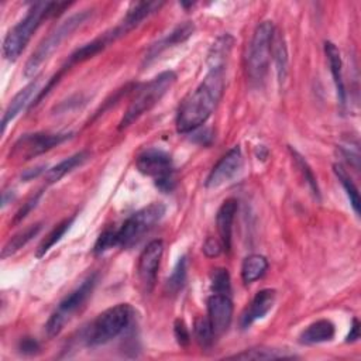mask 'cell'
<instances>
[{"label":"cell","instance_id":"ba28073f","mask_svg":"<svg viewBox=\"0 0 361 361\" xmlns=\"http://www.w3.org/2000/svg\"><path fill=\"white\" fill-rule=\"evenodd\" d=\"M165 210L166 207L162 203H151L127 217L120 228H116L117 247H128L137 241L164 217Z\"/></svg>","mask_w":361,"mask_h":361},{"label":"cell","instance_id":"1f68e13d","mask_svg":"<svg viewBox=\"0 0 361 361\" xmlns=\"http://www.w3.org/2000/svg\"><path fill=\"white\" fill-rule=\"evenodd\" d=\"M212 289L213 293H223L228 295L231 292V283H230V274L226 268H216L212 274Z\"/></svg>","mask_w":361,"mask_h":361},{"label":"cell","instance_id":"ac0fdd59","mask_svg":"<svg viewBox=\"0 0 361 361\" xmlns=\"http://www.w3.org/2000/svg\"><path fill=\"white\" fill-rule=\"evenodd\" d=\"M38 85H39V79L34 78V80H31L27 86H24L21 90H18V93L14 94V97L11 99V102L8 103L7 109L3 113V118H1V131H6V127L10 121H13L23 109H25V106L30 103V100L32 99L34 93L39 92L38 90Z\"/></svg>","mask_w":361,"mask_h":361},{"label":"cell","instance_id":"d4e9b609","mask_svg":"<svg viewBox=\"0 0 361 361\" xmlns=\"http://www.w3.org/2000/svg\"><path fill=\"white\" fill-rule=\"evenodd\" d=\"M42 226L41 223H35L31 224L28 227H25L24 230L16 233L11 238H8V241L4 244L3 250H1V258H7L13 254H16L18 250H21L27 243H30L39 231H41Z\"/></svg>","mask_w":361,"mask_h":361},{"label":"cell","instance_id":"d590c367","mask_svg":"<svg viewBox=\"0 0 361 361\" xmlns=\"http://www.w3.org/2000/svg\"><path fill=\"white\" fill-rule=\"evenodd\" d=\"M18 351L21 354H25V355H32V354L39 351V344H38V341L35 338L24 337L18 343Z\"/></svg>","mask_w":361,"mask_h":361},{"label":"cell","instance_id":"836d02e7","mask_svg":"<svg viewBox=\"0 0 361 361\" xmlns=\"http://www.w3.org/2000/svg\"><path fill=\"white\" fill-rule=\"evenodd\" d=\"M41 196H42V190H38L37 193H34L32 196H30V197L25 200V203H23V206H21V207L17 210V213L14 214L13 223L17 224V223L23 221V220L28 216V213L38 204Z\"/></svg>","mask_w":361,"mask_h":361},{"label":"cell","instance_id":"30bf717a","mask_svg":"<svg viewBox=\"0 0 361 361\" xmlns=\"http://www.w3.org/2000/svg\"><path fill=\"white\" fill-rule=\"evenodd\" d=\"M164 254V243L162 240H154L147 244L138 258L137 274L138 281L144 289V292L149 293L157 281V272L159 268V262Z\"/></svg>","mask_w":361,"mask_h":361},{"label":"cell","instance_id":"484cf974","mask_svg":"<svg viewBox=\"0 0 361 361\" xmlns=\"http://www.w3.org/2000/svg\"><path fill=\"white\" fill-rule=\"evenodd\" d=\"M268 269V261L264 255L251 254L248 255L241 265V278L245 285L259 279Z\"/></svg>","mask_w":361,"mask_h":361},{"label":"cell","instance_id":"8fae6325","mask_svg":"<svg viewBox=\"0 0 361 361\" xmlns=\"http://www.w3.org/2000/svg\"><path fill=\"white\" fill-rule=\"evenodd\" d=\"M137 169L147 176L154 178V180L175 173L172 157L158 148H148L142 151L135 159Z\"/></svg>","mask_w":361,"mask_h":361},{"label":"cell","instance_id":"4dcf8cb0","mask_svg":"<svg viewBox=\"0 0 361 361\" xmlns=\"http://www.w3.org/2000/svg\"><path fill=\"white\" fill-rule=\"evenodd\" d=\"M185 281H186V257L182 255L178 259L176 265L173 267V271L166 281V286L172 293H176L179 289L183 288Z\"/></svg>","mask_w":361,"mask_h":361},{"label":"cell","instance_id":"7402d4cb","mask_svg":"<svg viewBox=\"0 0 361 361\" xmlns=\"http://www.w3.org/2000/svg\"><path fill=\"white\" fill-rule=\"evenodd\" d=\"M233 44H234V39L228 34H224V35L219 37L213 42V45H212V48L207 54V66H209V69L224 68L226 59L228 58V55L231 52Z\"/></svg>","mask_w":361,"mask_h":361},{"label":"cell","instance_id":"5bb4252c","mask_svg":"<svg viewBox=\"0 0 361 361\" xmlns=\"http://www.w3.org/2000/svg\"><path fill=\"white\" fill-rule=\"evenodd\" d=\"M164 6L162 1H137L133 3L131 7L127 10L121 23L113 28L116 38L127 34L133 28H135L142 20L149 17L152 13L158 11Z\"/></svg>","mask_w":361,"mask_h":361},{"label":"cell","instance_id":"d6986e66","mask_svg":"<svg viewBox=\"0 0 361 361\" xmlns=\"http://www.w3.org/2000/svg\"><path fill=\"white\" fill-rule=\"evenodd\" d=\"M324 52H326L329 66H330V72H331V76H333V82H334V86H336L337 100L341 106H345L347 94H345V86H344V80H343V62H341L340 51L333 42L326 41L324 42Z\"/></svg>","mask_w":361,"mask_h":361},{"label":"cell","instance_id":"4fadbf2b","mask_svg":"<svg viewBox=\"0 0 361 361\" xmlns=\"http://www.w3.org/2000/svg\"><path fill=\"white\" fill-rule=\"evenodd\" d=\"M207 319L216 337L224 334L233 320V302L228 295L213 293L207 299Z\"/></svg>","mask_w":361,"mask_h":361},{"label":"cell","instance_id":"5b68a950","mask_svg":"<svg viewBox=\"0 0 361 361\" xmlns=\"http://www.w3.org/2000/svg\"><path fill=\"white\" fill-rule=\"evenodd\" d=\"M90 16V10H82L79 13H75L61 21L35 48V51L31 54L28 61L24 66V76L25 78H35L44 62H47L51 55L59 48L62 41L68 38L78 27H80Z\"/></svg>","mask_w":361,"mask_h":361},{"label":"cell","instance_id":"f35d334b","mask_svg":"<svg viewBox=\"0 0 361 361\" xmlns=\"http://www.w3.org/2000/svg\"><path fill=\"white\" fill-rule=\"evenodd\" d=\"M45 171V165H39V166H35V168H30V169H25L21 175V178L24 180H31L32 178H37L38 175H41L42 172Z\"/></svg>","mask_w":361,"mask_h":361},{"label":"cell","instance_id":"4316f807","mask_svg":"<svg viewBox=\"0 0 361 361\" xmlns=\"http://www.w3.org/2000/svg\"><path fill=\"white\" fill-rule=\"evenodd\" d=\"M333 171L338 179V182L341 183V186L344 188L347 196H348V200H350V204L354 210V213L358 216L360 214V195H358V189L357 186L354 185L351 176L348 175V172L344 169V166L341 164H334L333 165Z\"/></svg>","mask_w":361,"mask_h":361},{"label":"cell","instance_id":"6da1fadb","mask_svg":"<svg viewBox=\"0 0 361 361\" xmlns=\"http://www.w3.org/2000/svg\"><path fill=\"white\" fill-rule=\"evenodd\" d=\"M224 92V68L209 69L203 80L180 103L176 113V130L189 134L197 130L214 111Z\"/></svg>","mask_w":361,"mask_h":361},{"label":"cell","instance_id":"52a82bcc","mask_svg":"<svg viewBox=\"0 0 361 361\" xmlns=\"http://www.w3.org/2000/svg\"><path fill=\"white\" fill-rule=\"evenodd\" d=\"M97 282V274L89 275L86 279L82 281L79 286H76L69 295H66L55 310L51 313L49 319L45 323V333L48 337L58 336L65 324L73 317V314L83 306L87 298L92 295Z\"/></svg>","mask_w":361,"mask_h":361},{"label":"cell","instance_id":"277c9868","mask_svg":"<svg viewBox=\"0 0 361 361\" xmlns=\"http://www.w3.org/2000/svg\"><path fill=\"white\" fill-rule=\"evenodd\" d=\"M131 319L133 307L128 303H118L106 309L85 329V344L89 347L107 344L130 326Z\"/></svg>","mask_w":361,"mask_h":361},{"label":"cell","instance_id":"74e56055","mask_svg":"<svg viewBox=\"0 0 361 361\" xmlns=\"http://www.w3.org/2000/svg\"><path fill=\"white\" fill-rule=\"evenodd\" d=\"M358 338H360V322L354 317V319H353V324H351V327H350V333L347 334L345 341H347V343H354V341H357Z\"/></svg>","mask_w":361,"mask_h":361},{"label":"cell","instance_id":"e575fe53","mask_svg":"<svg viewBox=\"0 0 361 361\" xmlns=\"http://www.w3.org/2000/svg\"><path fill=\"white\" fill-rule=\"evenodd\" d=\"M173 334H175V338H176V341H178L179 345L186 347V345L190 343L189 330H188L186 324L183 323V320H180V319H176V320H175V324H173Z\"/></svg>","mask_w":361,"mask_h":361},{"label":"cell","instance_id":"ab89813d","mask_svg":"<svg viewBox=\"0 0 361 361\" xmlns=\"http://www.w3.org/2000/svg\"><path fill=\"white\" fill-rule=\"evenodd\" d=\"M14 199V193L13 190H4L3 192V196H1V203H3V207L8 203V200L11 202Z\"/></svg>","mask_w":361,"mask_h":361},{"label":"cell","instance_id":"2e32d148","mask_svg":"<svg viewBox=\"0 0 361 361\" xmlns=\"http://www.w3.org/2000/svg\"><path fill=\"white\" fill-rule=\"evenodd\" d=\"M193 32H195V25L190 21H186V23L178 25L169 34H166L164 38H161L159 41H157L155 44H152L148 48L147 55H145V62L148 63L149 61L155 59L165 49L185 42L190 35H193Z\"/></svg>","mask_w":361,"mask_h":361},{"label":"cell","instance_id":"9c48e42d","mask_svg":"<svg viewBox=\"0 0 361 361\" xmlns=\"http://www.w3.org/2000/svg\"><path fill=\"white\" fill-rule=\"evenodd\" d=\"M71 133H32L21 135L13 147L11 155L23 161L35 158L71 138Z\"/></svg>","mask_w":361,"mask_h":361},{"label":"cell","instance_id":"8d00e7d4","mask_svg":"<svg viewBox=\"0 0 361 361\" xmlns=\"http://www.w3.org/2000/svg\"><path fill=\"white\" fill-rule=\"evenodd\" d=\"M221 250H223L221 243H220L219 240L213 238V237H209V238L204 241V244H203V252H204L206 257H210V258L220 255Z\"/></svg>","mask_w":361,"mask_h":361},{"label":"cell","instance_id":"ffe728a7","mask_svg":"<svg viewBox=\"0 0 361 361\" xmlns=\"http://www.w3.org/2000/svg\"><path fill=\"white\" fill-rule=\"evenodd\" d=\"M336 333L334 324L327 319H320L310 323L299 336V343L305 345L326 343L333 340Z\"/></svg>","mask_w":361,"mask_h":361},{"label":"cell","instance_id":"44dd1931","mask_svg":"<svg viewBox=\"0 0 361 361\" xmlns=\"http://www.w3.org/2000/svg\"><path fill=\"white\" fill-rule=\"evenodd\" d=\"M87 158H89V152L87 151H79V152H76V154L62 159L59 164H56L55 166L48 169V172L45 173L47 183L51 185V183L59 182L66 173L72 172L76 166H80Z\"/></svg>","mask_w":361,"mask_h":361},{"label":"cell","instance_id":"603a6c76","mask_svg":"<svg viewBox=\"0 0 361 361\" xmlns=\"http://www.w3.org/2000/svg\"><path fill=\"white\" fill-rule=\"evenodd\" d=\"M271 56L275 62L278 80L282 83L288 73V51L283 35L279 31H274L272 42H271Z\"/></svg>","mask_w":361,"mask_h":361},{"label":"cell","instance_id":"d6a6232c","mask_svg":"<svg viewBox=\"0 0 361 361\" xmlns=\"http://www.w3.org/2000/svg\"><path fill=\"white\" fill-rule=\"evenodd\" d=\"M117 247V241H116V228H106L104 231L100 233V235L97 237L94 245H93V254L94 255H102L103 252H106L107 250Z\"/></svg>","mask_w":361,"mask_h":361},{"label":"cell","instance_id":"7c38bea8","mask_svg":"<svg viewBox=\"0 0 361 361\" xmlns=\"http://www.w3.org/2000/svg\"><path fill=\"white\" fill-rule=\"evenodd\" d=\"M241 166H243L241 148L235 145L231 149H228L220 158V161L212 168L210 173L204 180V186L209 189H214L224 185L240 172Z\"/></svg>","mask_w":361,"mask_h":361},{"label":"cell","instance_id":"f1b7e54d","mask_svg":"<svg viewBox=\"0 0 361 361\" xmlns=\"http://www.w3.org/2000/svg\"><path fill=\"white\" fill-rule=\"evenodd\" d=\"M193 333H195V338H196L197 344L202 348H209L216 338L207 316L196 317V320L193 323Z\"/></svg>","mask_w":361,"mask_h":361},{"label":"cell","instance_id":"7a4b0ae2","mask_svg":"<svg viewBox=\"0 0 361 361\" xmlns=\"http://www.w3.org/2000/svg\"><path fill=\"white\" fill-rule=\"evenodd\" d=\"M71 3H59V1H35L30 6L25 16L10 28L3 41V55L7 61L14 62L18 59L21 52L25 49L30 42L32 34L39 27L41 21L56 16L63 11V8L69 7Z\"/></svg>","mask_w":361,"mask_h":361},{"label":"cell","instance_id":"e0dca14e","mask_svg":"<svg viewBox=\"0 0 361 361\" xmlns=\"http://www.w3.org/2000/svg\"><path fill=\"white\" fill-rule=\"evenodd\" d=\"M237 213V200L226 199L217 210L216 214V226L220 235V243L223 250L230 251L231 247V234H233V223Z\"/></svg>","mask_w":361,"mask_h":361},{"label":"cell","instance_id":"cb8c5ba5","mask_svg":"<svg viewBox=\"0 0 361 361\" xmlns=\"http://www.w3.org/2000/svg\"><path fill=\"white\" fill-rule=\"evenodd\" d=\"M296 355L289 350L272 348V347H257L244 350L243 353L230 355L228 358L234 360H285V358H295Z\"/></svg>","mask_w":361,"mask_h":361},{"label":"cell","instance_id":"83f0119b","mask_svg":"<svg viewBox=\"0 0 361 361\" xmlns=\"http://www.w3.org/2000/svg\"><path fill=\"white\" fill-rule=\"evenodd\" d=\"M73 220H75V216L68 217V219L62 220L58 226H55V227L49 231V234H47L45 238L41 241V244H39L38 248H37L35 255H37L38 258L44 257V255L65 235V233H66V231L69 230V227L72 226Z\"/></svg>","mask_w":361,"mask_h":361},{"label":"cell","instance_id":"9a60e30c","mask_svg":"<svg viewBox=\"0 0 361 361\" xmlns=\"http://www.w3.org/2000/svg\"><path fill=\"white\" fill-rule=\"evenodd\" d=\"M276 293L274 289H261L259 292L255 293L252 298L250 306L244 310V313L240 317V326L241 329H248L254 322L264 319L268 312L272 309L275 303Z\"/></svg>","mask_w":361,"mask_h":361},{"label":"cell","instance_id":"3957f363","mask_svg":"<svg viewBox=\"0 0 361 361\" xmlns=\"http://www.w3.org/2000/svg\"><path fill=\"white\" fill-rule=\"evenodd\" d=\"M175 82L176 73L173 71H165L154 76L147 83L140 85L134 92V97L131 99L126 113L118 123V130L127 128L142 114L149 111L168 93Z\"/></svg>","mask_w":361,"mask_h":361},{"label":"cell","instance_id":"8992f818","mask_svg":"<svg viewBox=\"0 0 361 361\" xmlns=\"http://www.w3.org/2000/svg\"><path fill=\"white\" fill-rule=\"evenodd\" d=\"M274 31L275 28L272 21H262L254 30L245 62L247 75L252 83L259 85L265 79L271 59V42Z\"/></svg>","mask_w":361,"mask_h":361},{"label":"cell","instance_id":"f546056e","mask_svg":"<svg viewBox=\"0 0 361 361\" xmlns=\"http://www.w3.org/2000/svg\"><path fill=\"white\" fill-rule=\"evenodd\" d=\"M289 151H290V155H292V159H293V162H295L296 168L299 169V172L302 173L303 179H305V180H306V183L309 185V188H310L312 193L319 199V197H320V190H319L317 180H316V176H314V173H313L312 168L309 166V164L306 162V159H305V158H303V157H302L296 149L289 148Z\"/></svg>","mask_w":361,"mask_h":361}]
</instances>
